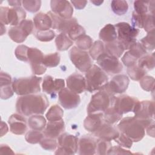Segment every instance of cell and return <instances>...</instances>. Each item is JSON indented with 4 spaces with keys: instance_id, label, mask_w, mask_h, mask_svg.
<instances>
[{
    "instance_id": "1",
    "label": "cell",
    "mask_w": 155,
    "mask_h": 155,
    "mask_svg": "<svg viewBox=\"0 0 155 155\" xmlns=\"http://www.w3.org/2000/svg\"><path fill=\"white\" fill-rule=\"evenodd\" d=\"M49 102L44 94L35 93L21 96L16 103V109L18 113L31 116L35 114H42L47 107Z\"/></svg>"
},
{
    "instance_id": "2",
    "label": "cell",
    "mask_w": 155,
    "mask_h": 155,
    "mask_svg": "<svg viewBox=\"0 0 155 155\" xmlns=\"http://www.w3.org/2000/svg\"><path fill=\"white\" fill-rule=\"evenodd\" d=\"M153 124V119L141 120L134 117H127L120 121L117 129L130 137L133 142H139L144 137L145 129Z\"/></svg>"
},
{
    "instance_id": "3",
    "label": "cell",
    "mask_w": 155,
    "mask_h": 155,
    "mask_svg": "<svg viewBox=\"0 0 155 155\" xmlns=\"http://www.w3.org/2000/svg\"><path fill=\"white\" fill-rule=\"evenodd\" d=\"M115 99L114 94L103 87L91 96L88 105V114L104 113L105 110L113 106Z\"/></svg>"
},
{
    "instance_id": "4",
    "label": "cell",
    "mask_w": 155,
    "mask_h": 155,
    "mask_svg": "<svg viewBox=\"0 0 155 155\" xmlns=\"http://www.w3.org/2000/svg\"><path fill=\"white\" fill-rule=\"evenodd\" d=\"M42 78L36 76L15 78L12 82L14 92L19 96L38 93L41 91Z\"/></svg>"
},
{
    "instance_id": "5",
    "label": "cell",
    "mask_w": 155,
    "mask_h": 155,
    "mask_svg": "<svg viewBox=\"0 0 155 155\" xmlns=\"http://www.w3.org/2000/svg\"><path fill=\"white\" fill-rule=\"evenodd\" d=\"M86 90L91 93L102 89L108 81L107 74L96 65H92L85 73Z\"/></svg>"
},
{
    "instance_id": "6",
    "label": "cell",
    "mask_w": 155,
    "mask_h": 155,
    "mask_svg": "<svg viewBox=\"0 0 155 155\" xmlns=\"http://www.w3.org/2000/svg\"><path fill=\"white\" fill-rule=\"evenodd\" d=\"M117 32V39L122 43L125 50H129L136 42V37L139 30L125 22H119L114 25Z\"/></svg>"
},
{
    "instance_id": "7",
    "label": "cell",
    "mask_w": 155,
    "mask_h": 155,
    "mask_svg": "<svg viewBox=\"0 0 155 155\" xmlns=\"http://www.w3.org/2000/svg\"><path fill=\"white\" fill-rule=\"evenodd\" d=\"M26 17L25 10L21 7H15L9 8L7 7H0V21L4 25L16 26Z\"/></svg>"
},
{
    "instance_id": "8",
    "label": "cell",
    "mask_w": 155,
    "mask_h": 155,
    "mask_svg": "<svg viewBox=\"0 0 155 155\" xmlns=\"http://www.w3.org/2000/svg\"><path fill=\"white\" fill-rule=\"evenodd\" d=\"M58 145L55 154H74L78 148V138L67 133H62L58 137Z\"/></svg>"
},
{
    "instance_id": "9",
    "label": "cell",
    "mask_w": 155,
    "mask_h": 155,
    "mask_svg": "<svg viewBox=\"0 0 155 155\" xmlns=\"http://www.w3.org/2000/svg\"><path fill=\"white\" fill-rule=\"evenodd\" d=\"M34 24L31 20L24 19L19 25L11 27L8 32L12 41L17 43L23 42L33 30Z\"/></svg>"
},
{
    "instance_id": "10",
    "label": "cell",
    "mask_w": 155,
    "mask_h": 155,
    "mask_svg": "<svg viewBox=\"0 0 155 155\" xmlns=\"http://www.w3.org/2000/svg\"><path fill=\"white\" fill-rule=\"evenodd\" d=\"M69 56L72 63L81 72L86 73L92 65L91 59L88 53L77 47H73L70 50Z\"/></svg>"
},
{
    "instance_id": "11",
    "label": "cell",
    "mask_w": 155,
    "mask_h": 155,
    "mask_svg": "<svg viewBox=\"0 0 155 155\" xmlns=\"http://www.w3.org/2000/svg\"><path fill=\"white\" fill-rule=\"evenodd\" d=\"M97 62L99 67L107 73L114 74L120 73L123 70L122 63L118 58L104 53L97 59Z\"/></svg>"
},
{
    "instance_id": "12",
    "label": "cell",
    "mask_w": 155,
    "mask_h": 155,
    "mask_svg": "<svg viewBox=\"0 0 155 155\" xmlns=\"http://www.w3.org/2000/svg\"><path fill=\"white\" fill-rule=\"evenodd\" d=\"M44 57V56L40 50L33 47L28 48V60L33 74L41 75L45 72L47 67L42 63Z\"/></svg>"
},
{
    "instance_id": "13",
    "label": "cell",
    "mask_w": 155,
    "mask_h": 155,
    "mask_svg": "<svg viewBox=\"0 0 155 155\" xmlns=\"http://www.w3.org/2000/svg\"><path fill=\"white\" fill-rule=\"evenodd\" d=\"M59 102L63 108L73 109L76 108L81 102V98L78 94L73 92L68 88H64L59 93Z\"/></svg>"
},
{
    "instance_id": "14",
    "label": "cell",
    "mask_w": 155,
    "mask_h": 155,
    "mask_svg": "<svg viewBox=\"0 0 155 155\" xmlns=\"http://www.w3.org/2000/svg\"><path fill=\"white\" fill-rule=\"evenodd\" d=\"M139 100L133 96L123 94L116 97L114 108L119 113L123 114L134 111Z\"/></svg>"
},
{
    "instance_id": "15",
    "label": "cell",
    "mask_w": 155,
    "mask_h": 155,
    "mask_svg": "<svg viewBox=\"0 0 155 155\" xmlns=\"http://www.w3.org/2000/svg\"><path fill=\"white\" fill-rule=\"evenodd\" d=\"M134 117L138 119H154V104L151 101H139L133 111Z\"/></svg>"
},
{
    "instance_id": "16",
    "label": "cell",
    "mask_w": 155,
    "mask_h": 155,
    "mask_svg": "<svg viewBox=\"0 0 155 155\" xmlns=\"http://www.w3.org/2000/svg\"><path fill=\"white\" fill-rule=\"evenodd\" d=\"M50 16L52 21L51 28L56 29L61 33L68 34L69 30L76 24H78L77 20L74 18L70 19H63L51 11L47 13Z\"/></svg>"
},
{
    "instance_id": "17",
    "label": "cell",
    "mask_w": 155,
    "mask_h": 155,
    "mask_svg": "<svg viewBox=\"0 0 155 155\" xmlns=\"http://www.w3.org/2000/svg\"><path fill=\"white\" fill-rule=\"evenodd\" d=\"M51 12L63 19L72 18L73 8L70 2L65 0H52L50 1Z\"/></svg>"
},
{
    "instance_id": "18",
    "label": "cell",
    "mask_w": 155,
    "mask_h": 155,
    "mask_svg": "<svg viewBox=\"0 0 155 155\" xmlns=\"http://www.w3.org/2000/svg\"><path fill=\"white\" fill-rule=\"evenodd\" d=\"M130 79L125 74H117L108 82L104 87L109 91L114 93H122L128 88Z\"/></svg>"
},
{
    "instance_id": "19",
    "label": "cell",
    "mask_w": 155,
    "mask_h": 155,
    "mask_svg": "<svg viewBox=\"0 0 155 155\" xmlns=\"http://www.w3.org/2000/svg\"><path fill=\"white\" fill-rule=\"evenodd\" d=\"M65 87V82L62 79H54L50 75L44 78L42 84V91L48 94H54L59 93Z\"/></svg>"
},
{
    "instance_id": "20",
    "label": "cell",
    "mask_w": 155,
    "mask_h": 155,
    "mask_svg": "<svg viewBox=\"0 0 155 155\" xmlns=\"http://www.w3.org/2000/svg\"><path fill=\"white\" fill-rule=\"evenodd\" d=\"M10 131L17 135L24 134L27 129V120L24 116L19 113L11 115L8 120Z\"/></svg>"
},
{
    "instance_id": "21",
    "label": "cell",
    "mask_w": 155,
    "mask_h": 155,
    "mask_svg": "<svg viewBox=\"0 0 155 155\" xmlns=\"http://www.w3.org/2000/svg\"><path fill=\"white\" fill-rule=\"evenodd\" d=\"M67 88L77 94L82 93L86 90L85 78L81 74L74 73L66 79Z\"/></svg>"
},
{
    "instance_id": "22",
    "label": "cell",
    "mask_w": 155,
    "mask_h": 155,
    "mask_svg": "<svg viewBox=\"0 0 155 155\" xmlns=\"http://www.w3.org/2000/svg\"><path fill=\"white\" fill-rule=\"evenodd\" d=\"M93 133L101 139L110 141L116 139L119 136L120 133L111 124L103 122L98 129Z\"/></svg>"
},
{
    "instance_id": "23",
    "label": "cell",
    "mask_w": 155,
    "mask_h": 155,
    "mask_svg": "<svg viewBox=\"0 0 155 155\" xmlns=\"http://www.w3.org/2000/svg\"><path fill=\"white\" fill-rule=\"evenodd\" d=\"M97 142L89 136H84L78 140V148L79 154L92 155L96 153Z\"/></svg>"
},
{
    "instance_id": "24",
    "label": "cell",
    "mask_w": 155,
    "mask_h": 155,
    "mask_svg": "<svg viewBox=\"0 0 155 155\" xmlns=\"http://www.w3.org/2000/svg\"><path fill=\"white\" fill-rule=\"evenodd\" d=\"M65 130V124L63 119L57 121H48L43 131L44 136L57 138Z\"/></svg>"
},
{
    "instance_id": "25",
    "label": "cell",
    "mask_w": 155,
    "mask_h": 155,
    "mask_svg": "<svg viewBox=\"0 0 155 155\" xmlns=\"http://www.w3.org/2000/svg\"><path fill=\"white\" fill-rule=\"evenodd\" d=\"M103 122V113L88 114L84 121V127L88 131L94 133Z\"/></svg>"
},
{
    "instance_id": "26",
    "label": "cell",
    "mask_w": 155,
    "mask_h": 155,
    "mask_svg": "<svg viewBox=\"0 0 155 155\" xmlns=\"http://www.w3.org/2000/svg\"><path fill=\"white\" fill-rule=\"evenodd\" d=\"M33 24L38 31L50 30L52 27V21L48 13L40 12L33 18Z\"/></svg>"
},
{
    "instance_id": "27",
    "label": "cell",
    "mask_w": 155,
    "mask_h": 155,
    "mask_svg": "<svg viewBox=\"0 0 155 155\" xmlns=\"http://www.w3.org/2000/svg\"><path fill=\"white\" fill-rule=\"evenodd\" d=\"M104 45L105 53L117 58H120L125 51L123 45L117 39L113 41L107 42Z\"/></svg>"
},
{
    "instance_id": "28",
    "label": "cell",
    "mask_w": 155,
    "mask_h": 155,
    "mask_svg": "<svg viewBox=\"0 0 155 155\" xmlns=\"http://www.w3.org/2000/svg\"><path fill=\"white\" fill-rule=\"evenodd\" d=\"M99 37L102 42H105V43L116 40L117 36L114 25L111 24H107L101 30Z\"/></svg>"
},
{
    "instance_id": "29",
    "label": "cell",
    "mask_w": 155,
    "mask_h": 155,
    "mask_svg": "<svg viewBox=\"0 0 155 155\" xmlns=\"http://www.w3.org/2000/svg\"><path fill=\"white\" fill-rule=\"evenodd\" d=\"M46 124V119L41 114L32 115L28 119V125L31 130L42 131Z\"/></svg>"
},
{
    "instance_id": "30",
    "label": "cell",
    "mask_w": 155,
    "mask_h": 155,
    "mask_svg": "<svg viewBox=\"0 0 155 155\" xmlns=\"http://www.w3.org/2000/svg\"><path fill=\"white\" fill-rule=\"evenodd\" d=\"M122 117V114L119 113L114 107H110L105 110L103 113L104 121L109 124H114L119 121Z\"/></svg>"
},
{
    "instance_id": "31",
    "label": "cell",
    "mask_w": 155,
    "mask_h": 155,
    "mask_svg": "<svg viewBox=\"0 0 155 155\" xmlns=\"http://www.w3.org/2000/svg\"><path fill=\"white\" fill-rule=\"evenodd\" d=\"M55 43L56 48L59 51H65L73 45V41H72L67 34L61 33L56 36Z\"/></svg>"
},
{
    "instance_id": "32",
    "label": "cell",
    "mask_w": 155,
    "mask_h": 155,
    "mask_svg": "<svg viewBox=\"0 0 155 155\" xmlns=\"http://www.w3.org/2000/svg\"><path fill=\"white\" fill-rule=\"evenodd\" d=\"M154 53L145 54L137 60V65L146 72L151 70L154 67Z\"/></svg>"
},
{
    "instance_id": "33",
    "label": "cell",
    "mask_w": 155,
    "mask_h": 155,
    "mask_svg": "<svg viewBox=\"0 0 155 155\" xmlns=\"http://www.w3.org/2000/svg\"><path fill=\"white\" fill-rule=\"evenodd\" d=\"M64 111L58 105H52L45 114L46 119L48 121H57L62 119Z\"/></svg>"
},
{
    "instance_id": "34",
    "label": "cell",
    "mask_w": 155,
    "mask_h": 155,
    "mask_svg": "<svg viewBox=\"0 0 155 155\" xmlns=\"http://www.w3.org/2000/svg\"><path fill=\"white\" fill-rule=\"evenodd\" d=\"M111 8L113 12L117 15H123L128 9V5L126 1L114 0L111 1Z\"/></svg>"
},
{
    "instance_id": "35",
    "label": "cell",
    "mask_w": 155,
    "mask_h": 155,
    "mask_svg": "<svg viewBox=\"0 0 155 155\" xmlns=\"http://www.w3.org/2000/svg\"><path fill=\"white\" fill-rule=\"evenodd\" d=\"M104 53H105V45L101 41H95L89 49V54L94 60H97L98 57Z\"/></svg>"
},
{
    "instance_id": "36",
    "label": "cell",
    "mask_w": 155,
    "mask_h": 155,
    "mask_svg": "<svg viewBox=\"0 0 155 155\" xmlns=\"http://www.w3.org/2000/svg\"><path fill=\"white\" fill-rule=\"evenodd\" d=\"M61 56L59 53L47 54L44 56L43 59V64L46 67H55L59 64Z\"/></svg>"
},
{
    "instance_id": "37",
    "label": "cell",
    "mask_w": 155,
    "mask_h": 155,
    "mask_svg": "<svg viewBox=\"0 0 155 155\" xmlns=\"http://www.w3.org/2000/svg\"><path fill=\"white\" fill-rule=\"evenodd\" d=\"M146 51H152L154 50V30L148 33L147 35L143 38L140 42Z\"/></svg>"
},
{
    "instance_id": "38",
    "label": "cell",
    "mask_w": 155,
    "mask_h": 155,
    "mask_svg": "<svg viewBox=\"0 0 155 155\" xmlns=\"http://www.w3.org/2000/svg\"><path fill=\"white\" fill-rule=\"evenodd\" d=\"M127 71L129 77L134 81H139L147 73V72L139 67L137 64L128 67Z\"/></svg>"
},
{
    "instance_id": "39",
    "label": "cell",
    "mask_w": 155,
    "mask_h": 155,
    "mask_svg": "<svg viewBox=\"0 0 155 155\" xmlns=\"http://www.w3.org/2000/svg\"><path fill=\"white\" fill-rule=\"evenodd\" d=\"M44 137V133L43 132L42 133L41 131L32 130L26 133L25 139L28 143L36 144L39 143Z\"/></svg>"
},
{
    "instance_id": "40",
    "label": "cell",
    "mask_w": 155,
    "mask_h": 155,
    "mask_svg": "<svg viewBox=\"0 0 155 155\" xmlns=\"http://www.w3.org/2000/svg\"><path fill=\"white\" fill-rule=\"evenodd\" d=\"M93 44V39L89 36L86 35L81 36L76 40V47L82 50L90 49Z\"/></svg>"
},
{
    "instance_id": "41",
    "label": "cell",
    "mask_w": 155,
    "mask_h": 155,
    "mask_svg": "<svg viewBox=\"0 0 155 155\" xmlns=\"http://www.w3.org/2000/svg\"><path fill=\"white\" fill-rule=\"evenodd\" d=\"M39 143L42 148L49 151L55 150L58 145V142L55 138H51L46 136H44L42 138Z\"/></svg>"
},
{
    "instance_id": "42",
    "label": "cell",
    "mask_w": 155,
    "mask_h": 155,
    "mask_svg": "<svg viewBox=\"0 0 155 155\" xmlns=\"http://www.w3.org/2000/svg\"><path fill=\"white\" fill-rule=\"evenodd\" d=\"M141 88L147 91H153L154 88V79L152 76H144L140 80Z\"/></svg>"
},
{
    "instance_id": "43",
    "label": "cell",
    "mask_w": 155,
    "mask_h": 155,
    "mask_svg": "<svg viewBox=\"0 0 155 155\" xmlns=\"http://www.w3.org/2000/svg\"><path fill=\"white\" fill-rule=\"evenodd\" d=\"M85 35V30L83 27L77 24L74 25L68 31L67 35L72 41H76L79 37Z\"/></svg>"
},
{
    "instance_id": "44",
    "label": "cell",
    "mask_w": 155,
    "mask_h": 155,
    "mask_svg": "<svg viewBox=\"0 0 155 155\" xmlns=\"http://www.w3.org/2000/svg\"><path fill=\"white\" fill-rule=\"evenodd\" d=\"M22 4L24 8L28 12L35 13L39 10L41 5V1L38 0H24L22 1Z\"/></svg>"
},
{
    "instance_id": "45",
    "label": "cell",
    "mask_w": 155,
    "mask_h": 155,
    "mask_svg": "<svg viewBox=\"0 0 155 155\" xmlns=\"http://www.w3.org/2000/svg\"><path fill=\"white\" fill-rule=\"evenodd\" d=\"M55 36L54 32L51 30L44 31H37L35 33L36 39L41 42H49L53 40Z\"/></svg>"
},
{
    "instance_id": "46",
    "label": "cell",
    "mask_w": 155,
    "mask_h": 155,
    "mask_svg": "<svg viewBox=\"0 0 155 155\" xmlns=\"http://www.w3.org/2000/svg\"><path fill=\"white\" fill-rule=\"evenodd\" d=\"M29 47L24 45H18L15 51L16 58L21 61L28 62V50Z\"/></svg>"
},
{
    "instance_id": "47",
    "label": "cell",
    "mask_w": 155,
    "mask_h": 155,
    "mask_svg": "<svg viewBox=\"0 0 155 155\" xmlns=\"http://www.w3.org/2000/svg\"><path fill=\"white\" fill-rule=\"evenodd\" d=\"M111 147L110 141L101 139L97 142L96 153L97 154H107V153Z\"/></svg>"
},
{
    "instance_id": "48",
    "label": "cell",
    "mask_w": 155,
    "mask_h": 155,
    "mask_svg": "<svg viewBox=\"0 0 155 155\" xmlns=\"http://www.w3.org/2000/svg\"><path fill=\"white\" fill-rule=\"evenodd\" d=\"M114 140L119 145V146L125 148H130L133 143V140L130 137L122 132L119 133V136L115 139Z\"/></svg>"
},
{
    "instance_id": "49",
    "label": "cell",
    "mask_w": 155,
    "mask_h": 155,
    "mask_svg": "<svg viewBox=\"0 0 155 155\" xmlns=\"http://www.w3.org/2000/svg\"><path fill=\"white\" fill-rule=\"evenodd\" d=\"M148 5L149 1H136L134 2V12L141 15L147 14L148 12Z\"/></svg>"
},
{
    "instance_id": "50",
    "label": "cell",
    "mask_w": 155,
    "mask_h": 155,
    "mask_svg": "<svg viewBox=\"0 0 155 155\" xmlns=\"http://www.w3.org/2000/svg\"><path fill=\"white\" fill-rule=\"evenodd\" d=\"M138 59H139L137 57H136L133 54H132L129 50L124 54V55L121 59L122 62L127 67L136 64Z\"/></svg>"
},
{
    "instance_id": "51",
    "label": "cell",
    "mask_w": 155,
    "mask_h": 155,
    "mask_svg": "<svg viewBox=\"0 0 155 155\" xmlns=\"http://www.w3.org/2000/svg\"><path fill=\"white\" fill-rule=\"evenodd\" d=\"M1 98L2 99H8L10 98L14 93L12 84H6L0 85Z\"/></svg>"
},
{
    "instance_id": "52",
    "label": "cell",
    "mask_w": 155,
    "mask_h": 155,
    "mask_svg": "<svg viewBox=\"0 0 155 155\" xmlns=\"http://www.w3.org/2000/svg\"><path fill=\"white\" fill-rule=\"evenodd\" d=\"M147 14L141 15V14L136 13L135 12H133L132 13V17H131V22H132L133 27L135 28L136 27L139 28H143L145 17Z\"/></svg>"
},
{
    "instance_id": "53",
    "label": "cell",
    "mask_w": 155,
    "mask_h": 155,
    "mask_svg": "<svg viewBox=\"0 0 155 155\" xmlns=\"http://www.w3.org/2000/svg\"><path fill=\"white\" fill-rule=\"evenodd\" d=\"M143 28L147 33L154 30V15L148 13L145 15Z\"/></svg>"
},
{
    "instance_id": "54",
    "label": "cell",
    "mask_w": 155,
    "mask_h": 155,
    "mask_svg": "<svg viewBox=\"0 0 155 155\" xmlns=\"http://www.w3.org/2000/svg\"><path fill=\"white\" fill-rule=\"evenodd\" d=\"M132 153L128 150H126L120 146L111 147L109 149L107 154H129Z\"/></svg>"
},
{
    "instance_id": "55",
    "label": "cell",
    "mask_w": 155,
    "mask_h": 155,
    "mask_svg": "<svg viewBox=\"0 0 155 155\" xmlns=\"http://www.w3.org/2000/svg\"><path fill=\"white\" fill-rule=\"evenodd\" d=\"M71 3L76 9L81 10L85 7L87 3V1H71Z\"/></svg>"
},
{
    "instance_id": "56",
    "label": "cell",
    "mask_w": 155,
    "mask_h": 155,
    "mask_svg": "<svg viewBox=\"0 0 155 155\" xmlns=\"http://www.w3.org/2000/svg\"><path fill=\"white\" fill-rule=\"evenodd\" d=\"M14 154L13 150L5 144H1L0 147V154Z\"/></svg>"
},
{
    "instance_id": "57",
    "label": "cell",
    "mask_w": 155,
    "mask_h": 155,
    "mask_svg": "<svg viewBox=\"0 0 155 155\" xmlns=\"http://www.w3.org/2000/svg\"><path fill=\"white\" fill-rule=\"evenodd\" d=\"M8 128L7 124L3 121H2L1 124V136L2 137L4 134H5L8 132Z\"/></svg>"
},
{
    "instance_id": "58",
    "label": "cell",
    "mask_w": 155,
    "mask_h": 155,
    "mask_svg": "<svg viewBox=\"0 0 155 155\" xmlns=\"http://www.w3.org/2000/svg\"><path fill=\"white\" fill-rule=\"evenodd\" d=\"M146 129H147V133L148 135L154 137V124H153L150 125Z\"/></svg>"
},
{
    "instance_id": "59",
    "label": "cell",
    "mask_w": 155,
    "mask_h": 155,
    "mask_svg": "<svg viewBox=\"0 0 155 155\" xmlns=\"http://www.w3.org/2000/svg\"><path fill=\"white\" fill-rule=\"evenodd\" d=\"M8 3L10 4V5L14 6V7H20L22 4V1H8Z\"/></svg>"
},
{
    "instance_id": "60",
    "label": "cell",
    "mask_w": 155,
    "mask_h": 155,
    "mask_svg": "<svg viewBox=\"0 0 155 155\" xmlns=\"http://www.w3.org/2000/svg\"><path fill=\"white\" fill-rule=\"evenodd\" d=\"M103 1H91V3H93V4H94L95 5H100L101 4H102L103 3Z\"/></svg>"
},
{
    "instance_id": "61",
    "label": "cell",
    "mask_w": 155,
    "mask_h": 155,
    "mask_svg": "<svg viewBox=\"0 0 155 155\" xmlns=\"http://www.w3.org/2000/svg\"><path fill=\"white\" fill-rule=\"evenodd\" d=\"M1 35H4V31H3V30H4L5 31V26L4 25V24H1Z\"/></svg>"
}]
</instances>
